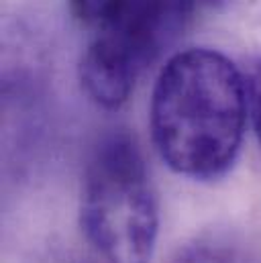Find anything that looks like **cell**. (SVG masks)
Here are the masks:
<instances>
[{"mask_svg": "<svg viewBox=\"0 0 261 263\" xmlns=\"http://www.w3.org/2000/svg\"><path fill=\"white\" fill-rule=\"evenodd\" d=\"M247 80L220 51L196 47L157 76L149 123L159 157L190 180H218L235 163L247 125Z\"/></svg>", "mask_w": 261, "mask_h": 263, "instance_id": "1", "label": "cell"}, {"mask_svg": "<svg viewBox=\"0 0 261 263\" xmlns=\"http://www.w3.org/2000/svg\"><path fill=\"white\" fill-rule=\"evenodd\" d=\"M80 222L106 263H149L159 233L157 198L143 153L129 133L94 147L82 184Z\"/></svg>", "mask_w": 261, "mask_h": 263, "instance_id": "2", "label": "cell"}, {"mask_svg": "<svg viewBox=\"0 0 261 263\" xmlns=\"http://www.w3.org/2000/svg\"><path fill=\"white\" fill-rule=\"evenodd\" d=\"M222 0H130L125 14L98 33L80 62L84 92L102 108H121L139 76L206 10Z\"/></svg>", "mask_w": 261, "mask_h": 263, "instance_id": "3", "label": "cell"}, {"mask_svg": "<svg viewBox=\"0 0 261 263\" xmlns=\"http://www.w3.org/2000/svg\"><path fill=\"white\" fill-rule=\"evenodd\" d=\"M170 263H261L251 251L222 239L198 241L182 249Z\"/></svg>", "mask_w": 261, "mask_h": 263, "instance_id": "4", "label": "cell"}, {"mask_svg": "<svg viewBox=\"0 0 261 263\" xmlns=\"http://www.w3.org/2000/svg\"><path fill=\"white\" fill-rule=\"evenodd\" d=\"M71 14L88 29L102 33L110 29L127 10L130 0H67Z\"/></svg>", "mask_w": 261, "mask_h": 263, "instance_id": "5", "label": "cell"}, {"mask_svg": "<svg viewBox=\"0 0 261 263\" xmlns=\"http://www.w3.org/2000/svg\"><path fill=\"white\" fill-rule=\"evenodd\" d=\"M247 100H249L253 129L261 143V58L251 66L247 76Z\"/></svg>", "mask_w": 261, "mask_h": 263, "instance_id": "6", "label": "cell"}]
</instances>
